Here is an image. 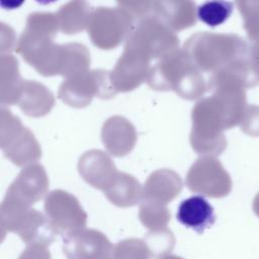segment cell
Returning a JSON list of instances; mask_svg holds the SVG:
<instances>
[{
    "mask_svg": "<svg viewBox=\"0 0 259 259\" xmlns=\"http://www.w3.org/2000/svg\"><path fill=\"white\" fill-rule=\"evenodd\" d=\"M253 210L257 217H259V192L253 200Z\"/></svg>",
    "mask_w": 259,
    "mask_h": 259,
    "instance_id": "obj_17",
    "label": "cell"
},
{
    "mask_svg": "<svg viewBox=\"0 0 259 259\" xmlns=\"http://www.w3.org/2000/svg\"><path fill=\"white\" fill-rule=\"evenodd\" d=\"M246 4H238L245 18V27L251 39L259 37V0H240Z\"/></svg>",
    "mask_w": 259,
    "mask_h": 259,
    "instance_id": "obj_14",
    "label": "cell"
},
{
    "mask_svg": "<svg viewBox=\"0 0 259 259\" xmlns=\"http://www.w3.org/2000/svg\"><path fill=\"white\" fill-rule=\"evenodd\" d=\"M154 259H161L172 251L175 245V238L169 229L150 231L144 240Z\"/></svg>",
    "mask_w": 259,
    "mask_h": 259,
    "instance_id": "obj_13",
    "label": "cell"
},
{
    "mask_svg": "<svg viewBox=\"0 0 259 259\" xmlns=\"http://www.w3.org/2000/svg\"><path fill=\"white\" fill-rule=\"evenodd\" d=\"M18 259H52L50 251L47 246L39 244L27 245V247L21 252Z\"/></svg>",
    "mask_w": 259,
    "mask_h": 259,
    "instance_id": "obj_15",
    "label": "cell"
},
{
    "mask_svg": "<svg viewBox=\"0 0 259 259\" xmlns=\"http://www.w3.org/2000/svg\"><path fill=\"white\" fill-rule=\"evenodd\" d=\"M112 250L108 238L94 229L72 232L63 241V252L67 259H110Z\"/></svg>",
    "mask_w": 259,
    "mask_h": 259,
    "instance_id": "obj_3",
    "label": "cell"
},
{
    "mask_svg": "<svg viewBox=\"0 0 259 259\" xmlns=\"http://www.w3.org/2000/svg\"><path fill=\"white\" fill-rule=\"evenodd\" d=\"M45 211L58 235H68L84 229L87 224V213L79 200L73 194L61 189L47 194Z\"/></svg>",
    "mask_w": 259,
    "mask_h": 259,
    "instance_id": "obj_1",
    "label": "cell"
},
{
    "mask_svg": "<svg viewBox=\"0 0 259 259\" xmlns=\"http://www.w3.org/2000/svg\"><path fill=\"white\" fill-rule=\"evenodd\" d=\"M180 177L170 170H159L153 173L145 183L143 200L166 205L182 190Z\"/></svg>",
    "mask_w": 259,
    "mask_h": 259,
    "instance_id": "obj_6",
    "label": "cell"
},
{
    "mask_svg": "<svg viewBox=\"0 0 259 259\" xmlns=\"http://www.w3.org/2000/svg\"><path fill=\"white\" fill-rule=\"evenodd\" d=\"M186 184L190 191L211 198L225 197L232 190L229 173L214 159L198 160L189 170Z\"/></svg>",
    "mask_w": 259,
    "mask_h": 259,
    "instance_id": "obj_2",
    "label": "cell"
},
{
    "mask_svg": "<svg viewBox=\"0 0 259 259\" xmlns=\"http://www.w3.org/2000/svg\"><path fill=\"white\" fill-rule=\"evenodd\" d=\"M161 259H183V258L180 256H176V255H167Z\"/></svg>",
    "mask_w": 259,
    "mask_h": 259,
    "instance_id": "obj_19",
    "label": "cell"
},
{
    "mask_svg": "<svg viewBox=\"0 0 259 259\" xmlns=\"http://www.w3.org/2000/svg\"><path fill=\"white\" fill-rule=\"evenodd\" d=\"M48 188L49 180L44 168L32 166L18 175L9 186L5 196L30 206L48 193Z\"/></svg>",
    "mask_w": 259,
    "mask_h": 259,
    "instance_id": "obj_4",
    "label": "cell"
},
{
    "mask_svg": "<svg viewBox=\"0 0 259 259\" xmlns=\"http://www.w3.org/2000/svg\"><path fill=\"white\" fill-rule=\"evenodd\" d=\"M37 3L42 4V5H47V4H51L53 2H56L57 0H35Z\"/></svg>",
    "mask_w": 259,
    "mask_h": 259,
    "instance_id": "obj_18",
    "label": "cell"
},
{
    "mask_svg": "<svg viewBox=\"0 0 259 259\" xmlns=\"http://www.w3.org/2000/svg\"><path fill=\"white\" fill-rule=\"evenodd\" d=\"M104 195L118 207H130L140 202L143 198V190L134 176L119 173L113 184L104 191Z\"/></svg>",
    "mask_w": 259,
    "mask_h": 259,
    "instance_id": "obj_9",
    "label": "cell"
},
{
    "mask_svg": "<svg viewBox=\"0 0 259 259\" xmlns=\"http://www.w3.org/2000/svg\"><path fill=\"white\" fill-rule=\"evenodd\" d=\"M151 252L144 240L130 238L119 241L112 250L111 259H151Z\"/></svg>",
    "mask_w": 259,
    "mask_h": 259,
    "instance_id": "obj_12",
    "label": "cell"
},
{
    "mask_svg": "<svg viewBox=\"0 0 259 259\" xmlns=\"http://www.w3.org/2000/svg\"><path fill=\"white\" fill-rule=\"evenodd\" d=\"M13 233H16L26 245L39 244L47 247L58 235L49 219L33 208H28L22 214Z\"/></svg>",
    "mask_w": 259,
    "mask_h": 259,
    "instance_id": "obj_5",
    "label": "cell"
},
{
    "mask_svg": "<svg viewBox=\"0 0 259 259\" xmlns=\"http://www.w3.org/2000/svg\"><path fill=\"white\" fill-rule=\"evenodd\" d=\"M234 5L227 0H207L197 7V17L208 26L214 27L229 19Z\"/></svg>",
    "mask_w": 259,
    "mask_h": 259,
    "instance_id": "obj_11",
    "label": "cell"
},
{
    "mask_svg": "<svg viewBox=\"0 0 259 259\" xmlns=\"http://www.w3.org/2000/svg\"><path fill=\"white\" fill-rule=\"evenodd\" d=\"M139 219L150 231H160L167 229L171 213L164 204L143 200L139 209Z\"/></svg>",
    "mask_w": 259,
    "mask_h": 259,
    "instance_id": "obj_10",
    "label": "cell"
},
{
    "mask_svg": "<svg viewBox=\"0 0 259 259\" xmlns=\"http://www.w3.org/2000/svg\"><path fill=\"white\" fill-rule=\"evenodd\" d=\"M177 220L187 228L202 233L214 223L212 206L202 196L195 195L183 200L177 209Z\"/></svg>",
    "mask_w": 259,
    "mask_h": 259,
    "instance_id": "obj_7",
    "label": "cell"
},
{
    "mask_svg": "<svg viewBox=\"0 0 259 259\" xmlns=\"http://www.w3.org/2000/svg\"><path fill=\"white\" fill-rule=\"evenodd\" d=\"M25 0H0V4L1 7L7 10H11V9H15L20 7Z\"/></svg>",
    "mask_w": 259,
    "mask_h": 259,
    "instance_id": "obj_16",
    "label": "cell"
},
{
    "mask_svg": "<svg viewBox=\"0 0 259 259\" xmlns=\"http://www.w3.org/2000/svg\"><path fill=\"white\" fill-rule=\"evenodd\" d=\"M110 259H111V258H110Z\"/></svg>",
    "mask_w": 259,
    "mask_h": 259,
    "instance_id": "obj_20",
    "label": "cell"
},
{
    "mask_svg": "<svg viewBox=\"0 0 259 259\" xmlns=\"http://www.w3.org/2000/svg\"><path fill=\"white\" fill-rule=\"evenodd\" d=\"M79 171L87 183L103 192L113 184L118 175L114 165L103 155L85 156L80 161Z\"/></svg>",
    "mask_w": 259,
    "mask_h": 259,
    "instance_id": "obj_8",
    "label": "cell"
}]
</instances>
